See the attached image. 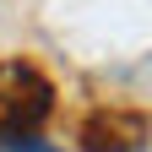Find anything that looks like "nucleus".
Segmentation results:
<instances>
[{"label": "nucleus", "instance_id": "nucleus-1", "mask_svg": "<svg viewBox=\"0 0 152 152\" xmlns=\"http://www.w3.org/2000/svg\"><path fill=\"white\" fill-rule=\"evenodd\" d=\"M49 109H54V87L38 65L27 60L0 65V136H33L49 120Z\"/></svg>", "mask_w": 152, "mask_h": 152}, {"label": "nucleus", "instance_id": "nucleus-2", "mask_svg": "<svg viewBox=\"0 0 152 152\" xmlns=\"http://www.w3.org/2000/svg\"><path fill=\"white\" fill-rule=\"evenodd\" d=\"M0 152H16V136H0Z\"/></svg>", "mask_w": 152, "mask_h": 152}]
</instances>
